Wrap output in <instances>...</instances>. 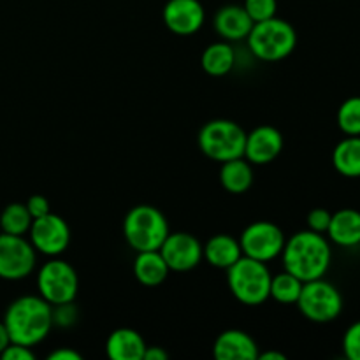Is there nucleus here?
<instances>
[{
    "label": "nucleus",
    "mask_w": 360,
    "mask_h": 360,
    "mask_svg": "<svg viewBox=\"0 0 360 360\" xmlns=\"http://www.w3.org/2000/svg\"><path fill=\"white\" fill-rule=\"evenodd\" d=\"M285 271L297 276L301 281L323 278L333 262V248L327 238L320 232L299 231L285 241L281 252Z\"/></svg>",
    "instance_id": "nucleus-1"
},
{
    "label": "nucleus",
    "mask_w": 360,
    "mask_h": 360,
    "mask_svg": "<svg viewBox=\"0 0 360 360\" xmlns=\"http://www.w3.org/2000/svg\"><path fill=\"white\" fill-rule=\"evenodd\" d=\"M4 326L11 343L35 347L49 336L53 329V306L41 295H23L9 304Z\"/></svg>",
    "instance_id": "nucleus-2"
},
{
    "label": "nucleus",
    "mask_w": 360,
    "mask_h": 360,
    "mask_svg": "<svg viewBox=\"0 0 360 360\" xmlns=\"http://www.w3.org/2000/svg\"><path fill=\"white\" fill-rule=\"evenodd\" d=\"M246 42L255 58L262 62H280L294 53L297 46V32L287 20L274 16L253 23Z\"/></svg>",
    "instance_id": "nucleus-3"
},
{
    "label": "nucleus",
    "mask_w": 360,
    "mask_h": 360,
    "mask_svg": "<svg viewBox=\"0 0 360 360\" xmlns=\"http://www.w3.org/2000/svg\"><path fill=\"white\" fill-rule=\"evenodd\" d=\"M169 221L158 207L150 204L134 206L123 220V236L134 252L160 250L169 236Z\"/></svg>",
    "instance_id": "nucleus-4"
},
{
    "label": "nucleus",
    "mask_w": 360,
    "mask_h": 360,
    "mask_svg": "<svg viewBox=\"0 0 360 360\" xmlns=\"http://www.w3.org/2000/svg\"><path fill=\"white\" fill-rule=\"evenodd\" d=\"M271 278L266 262L245 255L227 269L229 290L245 306H260L269 299Z\"/></svg>",
    "instance_id": "nucleus-5"
},
{
    "label": "nucleus",
    "mask_w": 360,
    "mask_h": 360,
    "mask_svg": "<svg viewBox=\"0 0 360 360\" xmlns=\"http://www.w3.org/2000/svg\"><path fill=\"white\" fill-rule=\"evenodd\" d=\"M197 143L207 158L224 164L232 158L245 157L246 132L232 120H211L200 129Z\"/></svg>",
    "instance_id": "nucleus-6"
},
{
    "label": "nucleus",
    "mask_w": 360,
    "mask_h": 360,
    "mask_svg": "<svg viewBox=\"0 0 360 360\" xmlns=\"http://www.w3.org/2000/svg\"><path fill=\"white\" fill-rule=\"evenodd\" d=\"M295 304L309 322L329 323L334 322L343 311V295L336 285L319 278V280L304 281Z\"/></svg>",
    "instance_id": "nucleus-7"
},
{
    "label": "nucleus",
    "mask_w": 360,
    "mask_h": 360,
    "mask_svg": "<svg viewBox=\"0 0 360 360\" xmlns=\"http://www.w3.org/2000/svg\"><path fill=\"white\" fill-rule=\"evenodd\" d=\"M37 290L49 304H63L76 301L79 290V276L67 260L51 257L37 273Z\"/></svg>",
    "instance_id": "nucleus-8"
},
{
    "label": "nucleus",
    "mask_w": 360,
    "mask_h": 360,
    "mask_svg": "<svg viewBox=\"0 0 360 360\" xmlns=\"http://www.w3.org/2000/svg\"><path fill=\"white\" fill-rule=\"evenodd\" d=\"M37 266V252L30 239L0 232V280L20 281L30 276Z\"/></svg>",
    "instance_id": "nucleus-9"
},
{
    "label": "nucleus",
    "mask_w": 360,
    "mask_h": 360,
    "mask_svg": "<svg viewBox=\"0 0 360 360\" xmlns=\"http://www.w3.org/2000/svg\"><path fill=\"white\" fill-rule=\"evenodd\" d=\"M285 241L283 231L269 220L253 221L239 236L243 255L266 264L281 255Z\"/></svg>",
    "instance_id": "nucleus-10"
},
{
    "label": "nucleus",
    "mask_w": 360,
    "mask_h": 360,
    "mask_svg": "<svg viewBox=\"0 0 360 360\" xmlns=\"http://www.w3.org/2000/svg\"><path fill=\"white\" fill-rule=\"evenodd\" d=\"M28 234H30V243L35 252L46 257H60L70 245L69 224L55 213L34 218Z\"/></svg>",
    "instance_id": "nucleus-11"
},
{
    "label": "nucleus",
    "mask_w": 360,
    "mask_h": 360,
    "mask_svg": "<svg viewBox=\"0 0 360 360\" xmlns=\"http://www.w3.org/2000/svg\"><path fill=\"white\" fill-rule=\"evenodd\" d=\"M160 253L169 269L176 273H186L202 262V245L188 232H169L162 243Z\"/></svg>",
    "instance_id": "nucleus-12"
},
{
    "label": "nucleus",
    "mask_w": 360,
    "mask_h": 360,
    "mask_svg": "<svg viewBox=\"0 0 360 360\" xmlns=\"http://www.w3.org/2000/svg\"><path fill=\"white\" fill-rule=\"evenodd\" d=\"M162 18L172 34L193 35L202 28L206 11L199 0H169L164 6Z\"/></svg>",
    "instance_id": "nucleus-13"
},
{
    "label": "nucleus",
    "mask_w": 360,
    "mask_h": 360,
    "mask_svg": "<svg viewBox=\"0 0 360 360\" xmlns=\"http://www.w3.org/2000/svg\"><path fill=\"white\" fill-rule=\"evenodd\" d=\"M283 136L273 125H260L246 134L245 158L252 165H267L283 151Z\"/></svg>",
    "instance_id": "nucleus-14"
},
{
    "label": "nucleus",
    "mask_w": 360,
    "mask_h": 360,
    "mask_svg": "<svg viewBox=\"0 0 360 360\" xmlns=\"http://www.w3.org/2000/svg\"><path fill=\"white\" fill-rule=\"evenodd\" d=\"M259 347L248 333L239 329L224 330L213 345L217 360H259Z\"/></svg>",
    "instance_id": "nucleus-15"
},
{
    "label": "nucleus",
    "mask_w": 360,
    "mask_h": 360,
    "mask_svg": "<svg viewBox=\"0 0 360 360\" xmlns=\"http://www.w3.org/2000/svg\"><path fill=\"white\" fill-rule=\"evenodd\" d=\"M213 27L217 34L227 42H239L246 41L253 27V20L243 6L229 4V6H224L217 11Z\"/></svg>",
    "instance_id": "nucleus-16"
},
{
    "label": "nucleus",
    "mask_w": 360,
    "mask_h": 360,
    "mask_svg": "<svg viewBox=\"0 0 360 360\" xmlns=\"http://www.w3.org/2000/svg\"><path fill=\"white\" fill-rule=\"evenodd\" d=\"M146 341L130 327H120L109 334L105 341V354L112 360H143Z\"/></svg>",
    "instance_id": "nucleus-17"
},
{
    "label": "nucleus",
    "mask_w": 360,
    "mask_h": 360,
    "mask_svg": "<svg viewBox=\"0 0 360 360\" xmlns=\"http://www.w3.org/2000/svg\"><path fill=\"white\" fill-rule=\"evenodd\" d=\"M330 241L343 248H354L360 245V211L354 207L333 213L329 229L326 232Z\"/></svg>",
    "instance_id": "nucleus-18"
},
{
    "label": "nucleus",
    "mask_w": 360,
    "mask_h": 360,
    "mask_svg": "<svg viewBox=\"0 0 360 360\" xmlns=\"http://www.w3.org/2000/svg\"><path fill=\"white\" fill-rule=\"evenodd\" d=\"M202 255L210 266L227 271L229 267L234 266L241 259L243 250L239 245V239H236L234 236L214 234L202 246Z\"/></svg>",
    "instance_id": "nucleus-19"
},
{
    "label": "nucleus",
    "mask_w": 360,
    "mask_h": 360,
    "mask_svg": "<svg viewBox=\"0 0 360 360\" xmlns=\"http://www.w3.org/2000/svg\"><path fill=\"white\" fill-rule=\"evenodd\" d=\"M169 266L165 264L160 250H150V252H137L134 260V276L144 287H158L167 280Z\"/></svg>",
    "instance_id": "nucleus-20"
},
{
    "label": "nucleus",
    "mask_w": 360,
    "mask_h": 360,
    "mask_svg": "<svg viewBox=\"0 0 360 360\" xmlns=\"http://www.w3.org/2000/svg\"><path fill=\"white\" fill-rule=\"evenodd\" d=\"M220 183L229 193L241 195L253 185V167L245 157L232 158L221 164Z\"/></svg>",
    "instance_id": "nucleus-21"
},
{
    "label": "nucleus",
    "mask_w": 360,
    "mask_h": 360,
    "mask_svg": "<svg viewBox=\"0 0 360 360\" xmlns=\"http://www.w3.org/2000/svg\"><path fill=\"white\" fill-rule=\"evenodd\" d=\"M236 65V51L231 42H213L204 49L200 56V67L206 74L213 77L227 76Z\"/></svg>",
    "instance_id": "nucleus-22"
},
{
    "label": "nucleus",
    "mask_w": 360,
    "mask_h": 360,
    "mask_svg": "<svg viewBox=\"0 0 360 360\" xmlns=\"http://www.w3.org/2000/svg\"><path fill=\"white\" fill-rule=\"evenodd\" d=\"M333 165L345 178H360V136H347L336 144Z\"/></svg>",
    "instance_id": "nucleus-23"
},
{
    "label": "nucleus",
    "mask_w": 360,
    "mask_h": 360,
    "mask_svg": "<svg viewBox=\"0 0 360 360\" xmlns=\"http://www.w3.org/2000/svg\"><path fill=\"white\" fill-rule=\"evenodd\" d=\"M34 221L32 214L28 213L27 204L11 202L0 213V231L13 236H25L30 231Z\"/></svg>",
    "instance_id": "nucleus-24"
},
{
    "label": "nucleus",
    "mask_w": 360,
    "mask_h": 360,
    "mask_svg": "<svg viewBox=\"0 0 360 360\" xmlns=\"http://www.w3.org/2000/svg\"><path fill=\"white\" fill-rule=\"evenodd\" d=\"M302 285H304V281H301L288 271H283V273L271 278L269 297L280 304H295L299 295H301Z\"/></svg>",
    "instance_id": "nucleus-25"
},
{
    "label": "nucleus",
    "mask_w": 360,
    "mask_h": 360,
    "mask_svg": "<svg viewBox=\"0 0 360 360\" xmlns=\"http://www.w3.org/2000/svg\"><path fill=\"white\" fill-rule=\"evenodd\" d=\"M338 127L347 136H360V97H350L338 109Z\"/></svg>",
    "instance_id": "nucleus-26"
},
{
    "label": "nucleus",
    "mask_w": 360,
    "mask_h": 360,
    "mask_svg": "<svg viewBox=\"0 0 360 360\" xmlns=\"http://www.w3.org/2000/svg\"><path fill=\"white\" fill-rule=\"evenodd\" d=\"M243 7H245L246 13L250 14L253 23H259V21L269 20V18L276 16L278 2L276 0H245Z\"/></svg>",
    "instance_id": "nucleus-27"
},
{
    "label": "nucleus",
    "mask_w": 360,
    "mask_h": 360,
    "mask_svg": "<svg viewBox=\"0 0 360 360\" xmlns=\"http://www.w3.org/2000/svg\"><path fill=\"white\" fill-rule=\"evenodd\" d=\"M77 320H79V309L74 304V301L53 306V327L70 329L76 326Z\"/></svg>",
    "instance_id": "nucleus-28"
},
{
    "label": "nucleus",
    "mask_w": 360,
    "mask_h": 360,
    "mask_svg": "<svg viewBox=\"0 0 360 360\" xmlns=\"http://www.w3.org/2000/svg\"><path fill=\"white\" fill-rule=\"evenodd\" d=\"M345 357L350 360H360V320L352 323L343 336Z\"/></svg>",
    "instance_id": "nucleus-29"
},
{
    "label": "nucleus",
    "mask_w": 360,
    "mask_h": 360,
    "mask_svg": "<svg viewBox=\"0 0 360 360\" xmlns=\"http://www.w3.org/2000/svg\"><path fill=\"white\" fill-rule=\"evenodd\" d=\"M330 218H333V213L327 211L326 207H315L308 214V229L313 232L326 234L327 229H329Z\"/></svg>",
    "instance_id": "nucleus-30"
},
{
    "label": "nucleus",
    "mask_w": 360,
    "mask_h": 360,
    "mask_svg": "<svg viewBox=\"0 0 360 360\" xmlns=\"http://www.w3.org/2000/svg\"><path fill=\"white\" fill-rule=\"evenodd\" d=\"M2 360H34L35 354L32 352L30 347L18 343H9V347L0 354Z\"/></svg>",
    "instance_id": "nucleus-31"
},
{
    "label": "nucleus",
    "mask_w": 360,
    "mask_h": 360,
    "mask_svg": "<svg viewBox=\"0 0 360 360\" xmlns=\"http://www.w3.org/2000/svg\"><path fill=\"white\" fill-rule=\"evenodd\" d=\"M25 204H27V210H28V213L32 214V218H41V217H44V214L51 213L49 200L46 199L44 195H39V193L32 195Z\"/></svg>",
    "instance_id": "nucleus-32"
},
{
    "label": "nucleus",
    "mask_w": 360,
    "mask_h": 360,
    "mask_svg": "<svg viewBox=\"0 0 360 360\" xmlns=\"http://www.w3.org/2000/svg\"><path fill=\"white\" fill-rule=\"evenodd\" d=\"M48 360H83V355L72 348H58L48 355Z\"/></svg>",
    "instance_id": "nucleus-33"
},
{
    "label": "nucleus",
    "mask_w": 360,
    "mask_h": 360,
    "mask_svg": "<svg viewBox=\"0 0 360 360\" xmlns=\"http://www.w3.org/2000/svg\"><path fill=\"white\" fill-rule=\"evenodd\" d=\"M169 354L160 347H146L143 360H167Z\"/></svg>",
    "instance_id": "nucleus-34"
},
{
    "label": "nucleus",
    "mask_w": 360,
    "mask_h": 360,
    "mask_svg": "<svg viewBox=\"0 0 360 360\" xmlns=\"http://www.w3.org/2000/svg\"><path fill=\"white\" fill-rule=\"evenodd\" d=\"M11 343V338H9V333H7L6 326H4V322H0V354H2L4 350H6L7 347H9Z\"/></svg>",
    "instance_id": "nucleus-35"
},
{
    "label": "nucleus",
    "mask_w": 360,
    "mask_h": 360,
    "mask_svg": "<svg viewBox=\"0 0 360 360\" xmlns=\"http://www.w3.org/2000/svg\"><path fill=\"white\" fill-rule=\"evenodd\" d=\"M260 360H287L283 354L280 352H264V354H259Z\"/></svg>",
    "instance_id": "nucleus-36"
}]
</instances>
